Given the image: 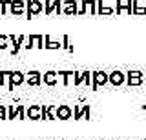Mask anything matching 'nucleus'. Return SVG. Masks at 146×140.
I'll return each instance as SVG.
<instances>
[{"label":"nucleus","mask_w":146,"mask_h":140,"mask_svg":"<svg viewBox=\"0 0 146 140\" xmlns=\"http://www.w3.org/2000/svg\"><path fill=\"white\" fill-rule=\"evenodd\" d=\"M124 76H126L124 82L130 85V87H131V85H141L144 82V73H143V71H137V69H130Z\"/></svg>","instance_id":"1"},{"label":"nucleus","mask_w":146,"mask_h":140,"mask_svg":"<svg viewBox=\"0 0 146 140\" xmlns=\"http://www.w3.org/2000/svg\"><path fill=\"white\" fill-rule=\"evenodd\" d=\"M42 9H44V6H42V2H38V0H29V2H26V15H27V18H33V16L38 15Z\"/></svg>","instance_id":"2"},{"label":"nucleus","mask_w":146,"mask_h":140,"mask_svg":"<svg viewBox=\"0 0 146 140\" xmlns=\"http://www.w3.org/2000/svg\"><path fill=\"white\" fill-rule=\"evenodd\" d=\"M91 78H93L91 87H93V91H97L100 85H104L108 82V73H104V71H93V73H91Z\"/></svg>","instance_id":"3"},{"label":"nucleus","mask_w":146,"mask_h":140,"mask_svg":"<svg viewBox=\"0 0 146 140\" xmlns=\"http://www.w3.org/2000/svg\"><path fill=\"white\" fill-rule=\"evenodd\" d=\"M7 75H9V85H7L9 89H15V85L24 84V80H26V75L20 73V71H9Z\"/></svg>","instance_id":"4"},{"label":"nucleus","mask_w":146,"mask_h":140,"mask_svg":"<svg viewBox=\"0 0 146 140\" xmlns=\"http://www.w3.org/2000/svg\"><path fill=\"white\" fill-rule=\"evenodd\" d=\"M71 115H73V109L68 104H60L55 109V118H58V120H68V118H71Z\"/></svg>","instance_id":"5"},{"label":"nucleus","mask_w":146,"mask_h":140,"mask_svg":"<svg viewBox=\"0 0 146 140\" xmlns=\"http://www.w3.org/2000/svg\"><path fill=\"white\" fill-rule=\"evenodd\" d=\"M124 80H126L124 73H122V71H119V69L111 71V73L108 75V82L111 84V85H122V84H124Z\"/></svg>","instance_id":"6"},{"label":"nucleus","mask_w":146,"mask_h":140,"mask_svg":"<svg viewBox=\"0 0 146 140\" xmlns=\"http://www.w3.org/2000/svg\"><path fill=\"white\" fill-rule=\"evenodd\" d=\"M90 113H91V107L86 104V106H75L73 107V116H75V120H80L82 116L84 118H90Z\"/></svg>","instance_id":"7"},{"label":"nucleus","mask_w":146,"mask_h":140,"mask_svg":"<svg viewBox=\"0 0 146 140\" xmlns=\"http://www.w3.org/2000/svg\"><path fill=\"white\" fill-rule=\"evenodd\" d=\"M55 109H57V106H53V104H49V106H40V118L55 120Z\"/></svg>","instance_id":"8"},{"label":"nucleus","mask_w":146,"mask_h":140,"mask_svg":"<svg viewBox=\"0 0 146 140\" xmlns=\"http://www.w3.org/2000/svg\"><path fill=\"white\" fill-rule=\"evenodd\" d=\"M73 75H75V85H80L82 82H86V84H90L91 82V71H73Z\"/></svg>","instance_id":"9"},{"label":"nucleus","mask_w":146,"mask_h":140,"mask_svg":"<svg viewBox=\"0 0 146 140\" xmlns=\"http://www.w3.org/2000/svg\"><path fill=\"white\" fill-rule=\"evenodd\" d=\"M26 82L29 84V85H40L42 84V73L40 71H29L27 73V76H26Z\"/></svg>","instance_id":"10"},{"label":"nucleus","mask_w":146,"mask_h":140,"mask_svg":"<svg viewBox=\"0 0 146 140\" xmlns=\"http://www.w3.org/2000/svg\"><path fill=\"white\" fill-rule=\"evenodd\" d=\"M11 38V42H13V55H18V51H20V47H22V44L26 42V35H18V37H9Z\"/></svg>","instance_id":"11"},{"label":"nucleus","mask_w":146,"mask_h":140,"mask_svg":"<svg viewBox=\"0 0 146 140\" xmlns=\"http://www.w3.org/2000/svg\"><path fill=\"white\" fill-rule=\"evenodd\" d=\"M77 4L79 2H75V0H64V13L66 15H79Z\"/></svg>","instance_id":"12"},{"label":"nucleus","mask_w":146,"mask_h":140,"mask_svg":"<svg viewBox=\"0 0 146 140\" xmlns=\"http://www.w3.org/2000/svg\"><path fill=\"white\" fill-rule=\"evenodd\" d=\"M26 115H27L29 120H40V106H36V104L29 106L26 109Z\"/></svg>","instance_id":"13"},{"label":"nucleus","mask_w":146,"mask_h":140,"mask_svg":"<svg viewBox=\"0 0 146 140\" xmlns=\"http://www.w3.org/2000/svg\"><path fill=\"white\" fill-rule=\"evenodd\" d=\"M57 71H53V69H49V71H46L44 73V84L46 85H57Z\"/></svg>","instance_id":"14"},{"label":"nucleus","mask_w":146,"mask_h":140,"mask_svg":"<svg viewBox=\"0 0 146 140\" xmlns=\"http://www.w3.org/2000/svg\"><path fill=\"white\" fill-rule=\"evenodd\" d=\"M57 11V15L62 11V7H60V2L58 0H55V2H44V11H46V15H51V11Z\"/></svg>","instance_id":"15"},{"label":"nucleus","mask_w":146,"mask_h":140,"mask_svg":"<svg viewBox=\"0 0 146 140\" xmlns=\"http://www.w3.org/2000/svg\"><path fill=\"white\" fill-rule=\"evenodd\" d=\"M26 9V2L24 0H15V2H11V13L13 15H22Z\"/></svg>","instance_id":"16"},{"label":"nucleus","mask_w":146,"mask_h":140,"mask_svg":"<svg viewBox=\"0 0 146 140\" xmlns=\"http://www.w3.org/2000/svg\"><path fill=\"white\" fill-rule=\"evenodd\" d=\"M29 42H35L36 47L42 49L44 47V35H29Z\"/></svg>","instance_id":"17"},{"label":"nucleus","mask_w":146,"mask_h":140,"mask_svg":"<svg viewBox=\"0 0 146 140\" xmlns=\"http://www.w3.org/2000/svg\"><path fill=\"white\" fill-rule=\"evenodd\" d=\"M44 42H46L44 47H48V49H58V47H60V42L51 40V38H49V35H46V37H44Z\"/></svg>","instance_id":"18"},{"label":"nucleus","mask_w":146,"mask_h":140,"mask_svg":"<svg viewBox=\"0 0 146 140\" xmlns=\"http://www.w3.org/2000/svg\"><path fill=\"white\" fill-rule=\"evenodd\" d=\"M97 4H99V9H97L99 15H111V13H115V9H113V7L102 6V2H97Z\"/></svg>","instance_id":"19"},{"label":"nucleus","mask_w":146,"mask_h":140,"mask_svg":"<svg viewBox=\"0 0 146 140\" xmlns=\"http://www.w3.org/2000/svg\"><path fill=\"white\" fill-rule=\"evenodd\" d=\"M117 13H122V11H130L131 13V2H128V4H117V7H113Z\"/></svg>","instance_id":"20"},{"label":"nucleus","mask_w":146,"mask_h":140,"mask_svg":"<svg viewBox=\"0 0 146 140\" xmlns=\"http://www.w3.org/2000/svg\"><path fill=\"white\" fill-rule=\"evenodd\" d=\"M57 75H62L64 85H68V84H70V76L73 75V71H57Z\"/></svg>","instance_id":"21"},{"label":"nucleus","mask_w":146,"mask_h":140,"mask_svg":"<svg viewBox=\"0 0 146 140\" xmlns=\"http://www.w3.org/2000/svg\"><path fill=\"white\" fill-rule=\"evenodd\" d=\"M18 116V111H17V107L15 106H9V109H7V116L6 118H11V120H15Z\"/></svg>","instance_id":"22"},{"label":"nucleus","mask_w":146,"mask_h":140,"mask_svg":"<svg viewBox=\"0 0 146 140\" xmlns=\"http://www.w3.org/2000/svg\"><path fill=\"white\" fill-rule=\"evenodd\" d=\"M17 111H18V118L24 120L26 118V107L24 106H17Z\"/></svg>","instance_id":"23"},{"label":"nucleus","mask_w":146,"mask_h":140,"mask_svg":"<svg viewBox=\"0 0 146 140\" xmlns=\"http://www.w3.org/2000/svg\"><path fill=\"white\" fill-rule=\"evenodd\" d=\"M62 42H64V47L68 49V51H73V47L70 46V37L68 35H64V38H62Z\"/></svg>","instance_id":"24"},{"label":"nucleus","mask_w":146,"mask_h":140,"mask_svg":"<svg viewBox=\"0 0 146 140\" xmlns=\"http://www.w3.org/2000/svg\"><path fill=\"white\" fill-rule=\"evenodd\" d=\"M6 47H7V37L0 35V49H6Z\"/></svg>","instance_id":"25"},{"label":"nucleus","mask_w":146,"mask_h":140,"mask_svg":"<svg viewBox=\"0 0 146 140\" xmlns=\"http://www.w3.org/2000/svg\"><path fill=\"white\" fill-rule=\"evenodd\" d=\"M4 118H6V107L0 106V120H4Z\"/></svg>","instance_id":"26"},{"label":"nucleus","mask_w":146,"mask_h":140,"mask_svg":"<svg viewBox=\"0 0 146 140\" xmlns=\"http://www.w3.org/2000/svg\"><path fill=\"white\" fill-rule=\"evenodd\" d=\"M4 75H7V73H4V71H0V84L4 82Z\"/></svg>","instance_id":"27"},{"label":"nucleus","mask_w":146,"mask_h":140,"mask_svg":"<svg viewBox=\"0 0 146 140\" xmlns=\"http://www.w3.org/2000/svg\"><path fill=\"white\" fill-rule=\"evenodd\" d=\"M143 109H144V111H146V104H144V106H143Z\"/></svg>","instance_id":"28"},{"label":"nucleus","mask_w":146,"mask_h":140,"mask_svg":"<svg viewBox=\"0 0 146 140\" xmlns=\"http://www.w3.org/2000/svg\"><path fill=\"white\" fill-rule=\"evenodd\" d=\"M139 140H143V138H139Z\"/></svg>","instance_id":"29"},{"label":"nucleus","mask_w":146,"mask_h":140,"mask_svg":"<svg viewBox=\"0 0 146 140\" xmlns=\"http://www.w3.org/2000/svg\"><path fill=\"white\" fill-rule=\"evenodd\" d=\"M124 140H128V138H124Z\"/></svg>","instance_id":"30"},{"label":"nucleus","mask_w":146,"mask_h":140,"mask_svg":"<svg viewBox=\"0 0 146 140\" xmlns=\"http://www.w3.org/2000/svg\"><path fill=\"white\" fill-rule=\"evenodd\" d=\"M15 140H17V138H15Z\"/></svg>","instance_id":"31"},{"label":"nucleus","mask_w":146,"mask_h":140,"mask_svg":"<svg viewBox=\"0 0 146 140\" xmlns=\"http://www.w3.org/2000/svg\"><path fill=\"white\" fill-rule=\"evenodd\" d=\"M144 80H146V78H144Z\"/></svg>","instance_id":"32"}]
</instances>
